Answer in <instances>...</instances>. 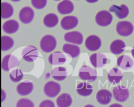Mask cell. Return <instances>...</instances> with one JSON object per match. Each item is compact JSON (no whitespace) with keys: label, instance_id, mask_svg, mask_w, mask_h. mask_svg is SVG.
<instances>
[{"label":"cell","instance_id":"6da1fadb","mask_svg":"<svg viewBox=\"0 0 134 107\" xmlns=\"http://www.w3.org/2000/svg\"><path fill=\"white\" fill-rule=\"evenodd\" d=\"M57 45L56 39L51 35L43 37L40 42V47L42 51L46 53H50L55 49Z\"/></svg>","mask_w":134,"mask_h":107},{"label":"cell","instance_id":"7a4b0ae2","mask_svg":"<svg viewBox=\"0 0 134 107\" xmlns=\"http://www.w3.org/2000/svg\"><path fill=\"white\" fill-rule=\"evenodd\" d=\"M79 76L81 80L92 82L96 80L97 75L94 69L89 66H84L79 69Z\"/></svg>","mask_w":134,"mask_h":107},{"label":"cell","instance_id":"3957f363","mask_svg":"<svg viewBox=\"0 0 134 107\" xmlns=\"http://www.w3.org/2000/svg\"><path fill=\"white\" fill-rule=\"evenodd\" d=\"M61 87L59 83L49 81L45 84L44 91L45 95L50 98H54L60 93Z\"/></svg>","mask_w":134,"mask_h":107},{"label":"cell","instance_id":"277c9868","mask_svg":"<svg viewBox=\"0 0 134 107\" xmlns=\"http://www.w3.org/2000/svg\"><path fill=\"white\" fill-rule=\"evenodd\" d=\"M18 58L12 54H9L5 56L2 62V69L5 72H9L11 69L16 68L19 64Z\"/></svg>","mask_w":134,"mask_h":107},{"label":"cell","instance_id":"5b68a950","mask_svg":"<svg viewBox=\"0 0 134 107\" xmlns=\"http://www.w3.org/2000/svg\"><path fill=\"white\" fill-rule=\"evenodd\" d=\"M39 52L37 49L32 46L25 47L21 52L23 58L26 61L29 62L34 61L37 58Z\"/></svg>","mask_w":134,"mask_h":107},{"label":"cell","instance_id":"8992f818","mask_svg":"<svg viewBox=\"0 0 134 107\" xmlns=\"http://www.w3.org/2000/svg\"><path fill=\"white\" fill-rule=\"evenodd\" d=\"M113 16L110 12L107 11H102L97 14L96 21L100 26L105 27L110 25L112 22Z\"/></svg>","mask_w":134,"mask_h":107},{"label":"cell","instance_id":"52a82bcc","mask_svg":"<svg viewBox=\"0 0 134 107\" xmlns=\"http://www.w3.org/2000/svg\"><path fill=\"white\" fill-rule=\"evenodd\" d=\"M133 25L131 22L128 21H120L116 25L117 32L122 37L130 36L133 33Z\"/></svg>","mask_w":134,"mask_h":107},{"label":"cell","instance_id":"ba28073f","mask_svg":"<svg viewBox=\"0 0 134 107\" xmlns=\"http://www.w3.org/2000/svg\"><path fill=\"white\" fill-rule=\"evenodd\" d=\"M113 93L114 99L120 102H125L129 96L128 90L120 85L115 86L113 88Z\"/></svg>","mask_w":134,"mask_h":107},{"label":"cell","instance_id":"9c48e42d","mask_svg":"<svg viewBox=\"0 0 134 107\" xmlns=\"http://www.w3.org/2000/svg\"><path fill=\"white\" fill-rule=\"evenodd\" d=\"M85 45L86 48L90 51H97L101 47V40L97 36L91 35L86 39Z\"/></svg>","mask_w":134,"mask_h":107},{"label":"cell","instance_id":"30bf717a","mask_svg":"<svg viewBox=\"0 0 134 107\" xmlns=\"http://www.w3.org/2000/svg\"><path fill=\"white\" fill-rule=\"evenodd\" d=\"M91 64L96 68L103 67L107 62V58L105 55L102 53L93 54L90 58Z\"/></svg>","mask_w":134,"mask_h":107},{"label":"cell","instance_id":"8fae6325","mask_svg":"<svg viewBox=\"0 0 134 107\" xmlns=\"http://www.w3.org/2000/svg\"><path fill=\"white\" fill-rule=\"evenodd\" d=\"M34 88L32 82L30 80H25L17 85L16 89L19 95L24 96L30 94Z\"/></svg>","mask_w":134,"mask_h":107},{"label":"cell","instance_id":"7c38bea8","mask_svg":"<svg viewBox=\"0 0 134 107\" xmlns=\"http://www.w3.org/2000/svg\"><path fill=\"white\" fill-rule=\"evenodd\" d=\"M64 38L66 41L77 45H81L83 43V35L81 33L78 31L66 33L64 36Z\"/></svg>","mask_w":134,"mask_h":107},{"label":"cell","instance_id":"4fadbf2b","mask_svg":"<svg viewBox=\"0 0 134 107\" xmlns=\"http://www.w3.org/2000/svg\"><path fill=\"white\" fill-rule=\"evenodd\" d=\"M34 15V12L31 8L25 7L19 12V18L22 23L28 24L32 21Z\"/></svg>","mask_w":134,"mask_h":107},{"label":"cell","instance_id":"5bb4252c","mask_svg":"<svg viewBox=\"0 0 134 107\" xmlns=\"http://www.w3.org/2000/svg\"><path fill=\"white\" fill-rule=\"evenodd\" d=\"M113 95L111 92L106 89H102L97 93L96 99L100 104L107 105L111 102Z\"/></svg>","mask_w":134,"mask_h":107},{"label":"cell","instance_id":"9a60e30c","mask_svg":"<svg viewBox=\"0 0 134 107\" xmlns=\"http://www.w3.org/2000/svg\"><path fill=\"white\" fill-rule=\"evenodd\" d=\"M78 18L74 16H65L62 19L61 25L65 30H69L76 27L78 25Z\"/></svg>","mask_w":134,"mask_h":107},{"label":"cell","instance_id":"2e32d148","mask_svg":"<svg viewBox=\"0 0 134 107\" xmlns=\"http://www.w3.org/2000/svg\"><path fill=\"white\" fill-rule=\"evenodd\" d=\"M66 56L60 51H56L51 54L48 57V62L53 66L61 65L66 62Z\"/></svg>","mask_w":134,"mask_h":107},{"label":"cell","instance_id":"e0dca14e","mask_svg":"<svg viewBox=\"0 0 134 107\" xmlns=\"http://www.w3.org/2000/svg\"><path fill=\"white\" fill-rule=\"evenodd\" d=\"M109 11L114 12L115 15L120 19H123L126 17L129 14V9L125 5L122 4L118 6L113 5L110 7Z\"/></svg>","mask_w":134,"mask_h":107},{"label":"cell","instance_id":"ac0fdd59","mask_svg":"<svg viewBox=\"0 0 134 107\" xmlns=\"http://www.w3.org/2000/svg\"><path fill=\"white\" fill-rule=\"evenodd\" d=\"M134 61L130 57L127 55L120 56L117 61L118 66L124 70H128L133 67Z\"/></svg>","mask_w":134,"mask_h":107},{"label":"cell","instance_id":"d6986e66","mask_svg":"<svg viewBox=\"0 0 134 107\" xmlns=\"http://www.w3.org/2000/svg\"><path fill=\"white\" fill-rule=\"evenodd\" d=\"M63 50L69 57L75 58L78 57L80 54V48L77 45L66 44L63 46Z\"/></svg>","mask_w":134,"mask_h":107},{"label":"cell","instance_id":"ffe728a7","mask_svg":"<svg viewBox=\"0 0 134 107\" xmlns=\"http://www.w3.org/2000/svg\"><path fill=\"white\" fill-rule=\"evenodd\" d=\"M123 77L122 72L116 68H113L108 73V80L112 84H118L123 79Z\"/></svg>","mask_w":134,"mask_h":107},{"label":"cell","instance_id":"44dd1931","mask_svg":"<svg viewBox=\"0 0 134 107\" xmlns=\"http://www.w3.org/2000/svg\"><path fill=\"white\" fill-rule=\"evenodd\" d=\"M74 4L69 0H64L59 3L57 7L59 12L62 14H69L74 11Z\"/></svg>","mask_w":134,"mask_h":107},{"label":"cell","instance_id":"7402d4cb","mask_svg":"<svg viewBox=\"0 0 134 107\" xmlns=\"http://www.w3.org/2000/svg\"><path fill=\"white\" fill-rule=\"evenodd\" d=\"M76 89L79 95L84 97L91 95L93 91L92 85L87 82H82L79 83L77 85Z\"/></svg>","mask_w":134,"mask_h":107},{"label":"cell","instance_id":"603a6c76","mask_svg":"<svg viewBox=\"0 0 134 107\" xmlns=\"http://www.w3.org/2000/svg\"><path fill=\"white\" fill-rule=\"evenodd\" d=\"M126 45L123 41L121 40H115L111 43L110 49L111 52L115 55H119L125 50Z\"/></svg>","mask_w":134,"mask_h":107},{"label":"cell","instance_id":"cb8c5ba5","mask_svg":"<svg viewBox=\"0 0 134 107\" xmlns=\"http://www.w3.org/2000/svg\"><path fill=\"white\" fill-rule=\"evenodd\" d=\"M19 24L16 20H10L5 22L3 26V29L8 34L14 33L18 31Z\"/></svg>","mask_w":134,"mask_h":107},{"label":"cell","instance_id":"d4e9b609","mask_svg":"<svg viewBox=\"0 0 134 107\" xmlns=\"http://www.w3.org/2000/svg\"><path fill=\"white\" fill-rule=\"evenodd\" d=\"M52 73L53 79L58 81H63L68 75L66 69L62 67L54 68L52 70Z\"/></svg>","mask_w":134,"mask_h":107},{"label":"cell","instance_id":"484cf974","mask_svg":"<svg viewBox=\"0 0 134 107\" xmlns=\"http://www.w3.org/2000/svg\"><path fill=\"white\" fill-rule=\"evenodd\" d=\"M56 103L58 107H70L72 103V98L68 93H63L57 98Z\"/></svg>","mask_w":134,"mask_h":107},{"label":"cell","instance_id":"4316f807","mask_svg":"<svg viewBox=\"0 0 134 107\" xmlns=\"http://www.w3.org/2000/svg\"><path fill=\"white\" fill-rule=\"evenodd\" d=\"M14 10L10 4L6 2L1 4V17L2 19H7L13 15Z\"/></svg>","mask_w":134,"mask_h":107},{"label":"cell","instance_id":"83f0119b","mask_svg":"<svg viewBox=\"0 0 134 107\" xmlns=\"http://www.w3.org/2000/svg\"><path fill=\"white\" fill-rule=\"evenodd\" d=\"M58 17L56 14L50 13L46 15L44 19V23L45 26L48 28L54 27L58 23Z\"/></svg>","mask_w":134,"mask_h":107},{"label":"cell","instance_id":"f1b7e54d","mask_svg":"<svg viewBox=\"0 0 134 107\" xmlns=\"http://www.w3.org/2000/svg\"><path fill=\"white\" fill-rule=\"evenodd\" d=\"M14 45L13 39L8 36H3L1 37V50L2 51H8L12 48Z\"/></svg>","mask_w":134,"mask_h":107},{"label":"cell","instance_id":"f546056e","mask_svg":"<svg viewBox=\"0 0 134 107\" xmlns=\"http://www.w3.org/2000/svg\"><path fill=\"white\" fill-rule=\"evenodd\" d=\"M23 76V74L21 70L17 69L11 71L10 73V78L12 82L17 83L22 80Z\"/></svg>","mask_w":134,"mask_h":107},{"label":"cell","instance_id":"4dcf8cb0","mask_svg":"<svg viewBox=\"0 0 134 107\" xmlns=\"http://www.w3.org/2000/svg\"><path fill=\"white\" fill-rule=\"evenodd\" d=\"M34 104L32 101L26 98H22L19 100L16 104V107H34Z\"/></svg>","mask_w":134,"mask_h":107},{"label":"cell","instance_id":"1f68e13d","mask_svg":"<svg viewBox=\"0 0 134 107\" xmlns=\"http://www.w3.org/2000/svg\"><path fill=\"white\" fill-rule=\"evenodd\" d=\"M47 0H31L33 7L37 9H43L47 4Z\"/></svg>","mask_w":134,"mask_h":107},{"label":"cell","instance_id":"d6a6232c","mask_svg":"<svg viewBox=\"0 0 134 107\" xmlns=\"http://www.w3.org/2000/svg\"><path fill=\"white\" fill-rule=\"evenodd\" d=\"M40 107H55V105L54 103L52 101L49 100H46L43 101L42 103L40 104Z\"/></svg>","mask_w":134,"mask_h":107},{"label":"cell","instance_id":"836d02e7","mask_svg":"<svg viewBox=\"0 0 134 107\" xmlns=\"http://www.w3.org/2000/svg\"><path fill=\"white\" fill-rule=\"evenodd\" d=\"M6 94L5 92L4 91L3 89L2 90V102H3L6 99Z\"/></svg>","mask_w":134,"mask_h":107},{"label":"cell","instance_id":"e575fe53","mask_svg":"<svg viewBox=\"0 0 134 107\" xmlns=\"http://www.w3.org/2000/svg\"><path fill=\"white\" fill-rule=\"evenodd\" d=\"M86 1L88 3H93L98 2L99 0H86Z\"/></svg>","mask_w":134,"mask_h":107},{"label":"cell","instance_id":"d590c367","mask_svg":"<svg viewBox=\"0 0 134 107\" xmlns=\"http://www.w3.org/2000/svg\"><path fill=\"white\" fill-rule=\"evenodd\" d=\"M131 53L133 57L134 58V47L133 48V49H132L131 50Z\"/></svg>","mask_w":134,"mask_h":107},{"label":"cell","instance_id":"8d00e7d4","mask_svg":"<svg viewBox=\"0 0 134 107\" xmlns=\"http://www.w3.org/2000/svg\"><path fill=\"white\" fill-rule=\"evenodd\" d=\"M11 1L14 2H18L21 1V0H11Z\"/></svg>","mask_w":134,"mask_h":107},{"label":"cell","instance_id":"74e56055","mask_svg":"<svg viewBox=\"0 0 134 107\" xmlns=\"http://www.w3.org/2000/svg\"><path fill=\"white\" fill-rule=\"evenodd\" d=\"M54 1H60V0H54Z\"/></svg>","mask_w":134,"mask_h":107},{"label":"cell","instance_id":"f35d334b","mask_svg":"<svg viewBox=\"0 0 134 107\" xmlns=\"http://www.w3.org/2000/svg\"><path fill=\"white\" fill-rule=\"evenodd\" d=\"M77 1H79V0H77Z\"/></svg>","mask_w":134,"mask_h":107}]
</instances>
